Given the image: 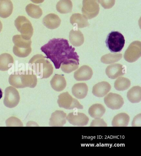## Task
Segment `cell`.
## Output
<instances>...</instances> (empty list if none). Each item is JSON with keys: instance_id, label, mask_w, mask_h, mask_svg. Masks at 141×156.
<instances>
[{"instance_id": "8d00e7d4", "label": "cell", "mask_w": 141, "mask_h": 156, "mask_svg": "<svg viewBox=\"0 0 141 156\" xmlns=\"http://www.w3.org/2000/svg\"><path fill=\"white\" fill-rule=\"evenodd\" d=\"M31 1L33 3L39 4V3H42L44 0H31Z\"/></svg>"}, {"instance_id": "f546056e", "label": "cell", "mask_w": 141, "mask_h": 156, "mask_svg": "<svg viewBox=\"0 0 141 156\" xmlns=\"http://www.w3.org/2000/svg\"><path fill=\"white\" fill-rule=\"evenodd\" d=\"M131 86V81L128 78L123 77H118L114 83V87L116 90H126Z\"/></svg>"}, {"instance_id": "d6a6232c", "label": "cell", "mask_w": 141, "mask_h": 156, "mask_svg": "<svg viewBox=\"0 0 141 156\" xmlns=\"http://www.w3.org/2000/svg\"><path fill=\"white\" fill-rule=\"evenodd\" d=\"M7 126H23V124L21 121L16 118H10L6 121Z\"/></svg>"}, {"instance_id": "836d02e7", "label": "cell", "mask_w": 141, "mask_h": 156, "mask_svg": "<svg viewBox=\"0 0 141 156\" xmlns=\"http://www.w3.org/2000/svg\"><path fill=\"white\" fill-rule=\"evenodd\" d=\"M99 2L104 9H108L114 6L115 0H99Z\"/></svg>"}, {"instance_id": "30bf717a", "label": "cell", "mask_w": 141, "mask_h": 156, "mask_svg": "<svg viewBox=\"0 0 141 156\" xmlns=\"http://www.w3.org/2000/svg\"><path fill=\"white\" fill-rule=\"evenodd\" d=\"M105 105L112 110H118L121 108L124 104L122 96L117 94L109 93L104 98Z\"/></svg>"}, {"instance_id": "7402d4cb", "label": "cell", "mask_w": 141, "mask_h": 156, "mask_svg": "<svg viewBox=\"0 0 141 156\" xmlns=\"http://www.w3.org/2000/svg\"><path fill=\"white\" fill-rule=\"evenodd\" d=\"M69 40L72 46L80 47L84 42V35L79 30H72L69 33Z\"/></svg>"}, {"instance_id": "ffe728a7", "label": "cell", "mask_w": 141, "mask_h": 156, "mask_svg": "<svg viewBox=\"0 0 141 156\" xmlns=\"http://www.w3.org/2000/svg\"><path fill=\"white\" fill-rule=\"evenodd\" d=\"M70 23L73 26H77L78 28H83L90 26L87 19L80 13H75L72 15Z\"/></svg>"}, {"instance_id": "d4e9b609", "label": "cell", "mask_w": 141, "mask_h": 156, "mask_svg": "<svg viewBox=\"0 0 141 156\" xmlns=\"http://www.w3.org/2000/svg\"><path fill=\"white\" fill-rule=\"evenodd\" d=\"M127 98L132 103H138L141 101V87L140 86L133 87L128 91Z\"/></svg>"}, {"instance_id": "1f68e13d", "label": "cell", "mask_w": 141, "mask_h": 156, "mask_svg": "<svg viewBox=\"0 0 141 156\" xmlns=\"http://www.w3.org/2000/svg\"><path fill=\"white\" fill-rule=\"evenodd\" d=\"M9 84L11 86L16 88H23V85L22 84L21 80L20 74H11L10 75L9 77Z\"/></svg>"}, {"instance_id": "e0dca14e", "label": "cell", "mask_w": 141, "mask_h": 156, "mask_svg": "<svg viewBox=\"0 0 141 156\" xmlns=\"http://www.w3.org/2000/svg\"><path fill=\"white\" fill-rule=\"evenodd\" d=\"M61 20L58 16L50 13L44 17L43 23L45 27L51 30L57 28L61 25Z\"/></svg>"}, {"instance_id": "e575fe53", "label": "cell", "mask_w": 141, "mask_h": 156, "mask_svg": "<svg viewBox=\"0 0 141 156\" xmlns=\"http://www.w3.org/2000/svg\"><path fill=\"white\" fill-rule=\"evenodd\" d=\"M90 126L91 127H106L107 126V124L103 119L97 118L95 119L92 121Z\"/></svg>"}, {"instance_id": "ba28073f", "label": "cell", "mask_w": 141, "mask_h": 156, "mask_svg": "<svg viewBox=\"0 0 141 156\" xmlns=\"http://www.w3.org/2000/svg\"><path fill=\"white\" fill-rule=\"evenodd\" d=\"M20 96L18 91L13 87H9L5 91V98L3 103L5 107L13 108L19 104Z\"/></svg>"}, {"instance_id": "cb8c5ba5", "label": "cell", "mask_w": 141, "mask_h": 156, "mask_svg": "<svg viewBox=\"0 0 141 156\" xmlns=\"http://www.w3.org/2000/svg\"><path fill=\"white\" fill-rule=\"evenodd\" d=\"M14 63V59L12 55L7 53L0 55V70L7 71L11 68Z\"/></svg>"}, {"instance_id": "d590c367", "label": "cell", "mask_w": 141, "mask_h": 156, "mask_svg": "<svg viewBox=\"0 0 141 156\" xmlns=\"http://www.w3.org/2000/svg\"><path fill=\"white\" fill-rule=\"evenodd\" d=\"M132 126H141V114H139L136 115L134 117L132 123Z\"/></svg>"}, {"instance_id": "603a6c76", "label": "cell", "mask_w": 141, "mask_h": 156, "mask_svg": "<svg viewBox=\"0 0 141 156\" xmlns=\"http://www.w3.org/2000/svg\"><path fill=\"white\" fill-rule=\"evenodd\" d=\"M130 118L128 114L120 113L114 117L112 121L114 127H126L129 124Z\"/></svg>"}, {"instance_id": "4316f807", "label": "cell", "mask_w": 141, "mask_h": 156, "mask_svg": "<svg viewBox=\"0 0 141 156\" xmlns=\"http://www.w3.org/2000/svg\"><path fill=\"white\" fill-rule=\"evenodd\" d=\"M56 9L60 13H69L72 11V2L71 0H60L56 5Z\"/></svg>"}, {"instance_id": "8fae6325", "label": "cell", "mask_w": 141, "mask_h": 156, "mask_svg": "<svg viewBox=\"0 0 141 156\" xmlns=\"http://www.w3.org/2000/svg\"><path fill=\"white\" fill-rule=\"evenodd\" d=\"M66 119L70 124L76 126L87 125L89 119L85 114L79 112H72L66 116Z\"/></svg>"}, {"instance_id": "2e32d148", "label": "cell", "mask_w": 141, "mask_h": 156, "mask_svg": "<svg viewBox=\"0 0 141 156\" xmlns=\"http://www.w3.org/2000/svg\"><path fill=\"white\" fill-rule=\"evenodd\" d=\"M20 78L24 88H34L37 85V76L31 70H28L25 73L21 74Z\"/></svg>"}, {"instance_id": "f1b7e54d", "label": "cell", "mask_w": 141, "mask_h": 156, "mask_svg": "<svg viewBox=\"0 0 141 156\" xmlns=\"http://www.w3.org/2000/svg\"><path fill=\"white\" fill-rule=\"evenodd\" d=\"M25 10L28 15L31 18L38 19L42 16V9L39 6L36 5L32 3L28 4L26 6Z\"/></svg>"}, {"instance_id": "f35d334b", "label": "cell", "mask_w": 141, "mask_h": 156, "mask_svg": "<svg viewBox=\"0 0 141 156\" xmlns=\"http://www.w3.org/2000/svg\"><path fill=\"white\" fill-rule=\"evenodd\" d=\"M2 28H3V25H2V22L0 21V32L2 31Z\"/></svg>"}, {"instance_id": "4dcf8cb0", "label": "cell", "mask_w": 141, "mask_h": 156, "mask_svg": "<svg viewBox=\"0 0 141 156\" xmlns=\"http://www.w3.org/2000/svg\"><path fill=\"white\" fill-rule=\"evenodd\" d=\"M122 57V54H118V53H110L102 56L100 59V61L104 64H112L120 61Z\"/></svg>"}, {"instance_id": "484cf974", "label": "cell", "mask_w": 141, "mask_h": 156, "mask_svg": "<svg viewBox=\"0 0 141 156\" xmlns=\"http://www.w3.org/2000/svg\"><path fill=\"white\" fill-rule=\"evenodd\" d=\"M106 108L100 104H94L89 108V115L93 119L100 118L106 112Z\"/></svg>"}, {"instance_id": "6da1fadb", "label": "cell", "mask_w": 141, "mask_h": 156, "mask_svg": "<svg viewBox=\"0 0 141 156\" xmlns=\"http://www.w3.org/2000/svg\"><path fill=\"white\" fill-rule=\"evenodd\" d=\"M47 58L54 63L55 69L60 68L61 64L70 59L79 61V56L75 48L70 46L69 41L63 38H54L41 47Z\"/></svg>"}, {"instance_id": "ac0fdd59", "label": "cell", "mask_w": 141, "mask_h": 156, "mask_svg": "<svg viewBox=\"0 0 141 156\" xmlns=\"http://www.w3.org/2000/svg\"><path fill=\"white\" fill-rule=\"evenodd\" d=\"M50 84L54 90L61 92L65 88L67 83L63 75L55 74L51 80Z\"/></svg>"}, {"instance_id": "8992f818", "label": "cell", "mask_w": 141, "mask_h": 156, "mask_svg": "<svg viewBox=\"0 0 141 156\" xmlns=\"http://www.w3.org/2000/svg\"><path fill=\"white\" fill-rule=\"evenodd\" d=\"M59 107L65 109L71 110L75 108L83 109V106L77 99L73 98L66 92L61 93L58 96L57 101Z\"/></svg>"}, {"instance_id": "7a4b0ae2", "label": "cell", "mask_w": 141, "mask_h": 156, "mask_svg": "<svg viewBox=\"0 0 141 156\" xmlns=\"http://www.w3.org/2000/svg\"><path fill=\"white\" fill-rule=\"evenodd\" d=\"M31 67L37 76L39 78H47L51 76L54 68L50 62L41 54H37L29 62Z\"/></svg>"}, {"instance_id": "277c9868", "label": "cell", "mask_w": 141, "mask_h": 156, "mask_svg": "<svg viewBox=\"0 0 141 156\" xmlns=\"http://www.w3.org/2000/svg\"><path fill=\"white\" fill-rule=\"evenodd\" d=\"M106 43V46L111 52H120L125 45V40L123 35L120 32L113 31L107 36Z\"/></svg>"}, {"instance_id": "74e56055", "label": "cell", "mask_w": 141, "mask_h": 156, "mask_svg": "<svg viewBox=\"0 0 141 156\" xmlns=\"http://www.w3.org/2000/svg\"><path fill=\"white\" fill-rule=\"evenodd\" d=\"M2 97H3V92H2V89L0 88V99H2Z\"/></svg>"}, {"instance_id": "4fadbf2b", "label": "cell", "mask_w": 141, "mask_h": 156, "mask_svg": "<svg viewBox=\"0 0 141 156\" xmlns=\"http://www.w3.org/2000/svg\"><path fill=\"white\" fill-rule=\"evenodd\" d=\"M93 74L92 69L89 66L84 65L75 71L74 77L78 81H87L92 78Z\"/></svg>"}, {"instance_id": "7c38bea8", "label": "cell", "mask_w": 141, "mask_h": 156, "mask_svg": "<svg viewBox=\"0 0 141 156\" xmlns=\"http://www.w3.org/2000/svg\"><path fill=\"white\" fill-rule=\"evenodd\" d=\"M106 73L111 79H115L125 74L123 66L119 63H114L108 66L106 69Z\"/></svg>"}, {"instance_id": "9a60e30c", "label": "cell", "mask_w": 141, "mask_h": 156, "mask_svg": "<svg viewBox=\"0 0 141 156\" xmlns=\"http://www.w3.org/2000/svg\"><path fill=\"white\" fill-rule=\"evenodd\" d=\"M111 87L108 82L103 81L97 83L93 86L92 94L97 98H103L108 94Z\"/></svg>"}, {"instance_id": "3957f363", "label": "cell", "mask_w": 141, "mask_h": 156, "mask_svg": "<svg viewBox=\"0 0 141 156\" xmlns=\"http://www.w3.org/2000/svg\"><path fill=\"white\" fill-rule=\"evenodd\" d=\"M14 46L13 47L14 54L18 57H27L32 52L31 40L24 39L21 35H16L12 37Z\"/></svg>"}, {"instance_id": "44dd1931", "label": "cell", "mask_w": 141, "mask_h": 156, "mask_svg": "<svg viewBox=\"0 0 141 156\" xmlns=\"http://www.w3.org/2000/svg\"><path fill=\"white\" fill-rule=\"evenodd\" d=\"M13 5L10 0H0V17L3 18L9 17L13 11Z\"/></svg>"}, {"instance_id": "5b68a950", "label": "cell", "mask_w": 141, "mask_h": 156, "mask_svg": "<svg viewBox=\"0 0 141 156\" xmlns=\"http://www.w3.org/2000/svg\"><path fill=\"white\" fill-rule=\"evenodd\" d=\"M15 25L22 37L26 40H31L33 30L30 20L23 16H19L15 21Z\"/></svg>"}, {"instance_id": "52a82bcc", "label": "cell", "mask_w": 141, "mask_h": 156, "mask_svg": "<svg viewBox=\"0 0 141 156\" xmlns=\"http://www.w3.org/2000/svg\"><path fill=\"white\" fill-rule=\"evenodd\" d=\"M83 5L82 13L86 19H92L99 14V0H83Z\"/></svg>"}, {"instance_id": "5bb4252c", "label": "cell", "mask_w": 141, "mask_h": 156, "mask_svg": "<svg viewBox=\"0 0 141 156\" xmlns=\"http://www.w3.org/2000/svg\"><path fill=\"white\" fill-rule=\"evenodd\" d=\"M66 113L62 111H56L51 114L50 119L49 126H63L66 123Z\"/></svg>"}, {"instance_id": "83f0119b", "label": "cell", "mask_w": 141, "mask_h": 156, "mask_svg": "<svg viewBox=\"0 0 141 156\" xmlns=\"http://www.w3.org/2000/svg\"><path fill=\"white\" fill-rule=\"evenodd\" d=\"M79 61L75 59H70L61 64V70L66 73H70L78 69Z\"/></svg>"}, {"instance_id": "d6986e66", "label": "cell", "mask_w": 141, "mask_h": 156, "mask_svg": "<svg viewBox=\"0 0 141 156\" xmlns=\"http://www.w3.org/2000/svg\"><path fill=\"white\" fill-rule=\"evenodd\" d=\"M88 92V87L85 83H78L75 84L72 88L73 95L78 99L86 98Z\"/></svg>"}, {"instance_id": "9c48e42d", "label": "cell", "mask_w": 141, "mask_h": 156, "mask_svg": "<svg viewBox=\"0 0 141 156\" xmlns=\"http://www.w3.org/2000/svg\"><path fill=\"white\" fill-rule=\"evenodd\" d=\"M141 56V41H134L130 44L124 55L125 59L129 63L135 62Z\"/></svg>"}]
</instances>
